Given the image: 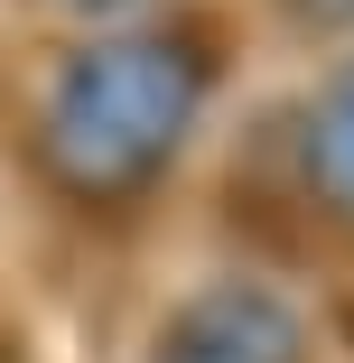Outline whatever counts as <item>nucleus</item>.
Returning a JSON list of instances; mask_svg holds the SVG:
<instances>
[{"instance_id":"f257e3e1","label":"nucleus","mask_w":354,"mask_h":363,"mask_svg":"<svg viewBox=\"0 0 354 363\" xmlns=\"http://www.w3.org/2000/svg\"><path fill=\"white\" fill-rule=\"evenodd\" d=\"M187 94H196V65L177 38L84 47L65 65V84L47 94V168H65L75 196L150 186V168L187 130Z\"/></svg>"},{"instance_id":"7ed1b4c3","label":"nucleus","mask_w":354,"mask_h":363,"mask_svg":"<svg viewBox=\"0 0 354 363\" xmlns=\"http://www.w3.org/2000/svg\"><path fill=\"white\" fill-rule=\"evenodd\" d=\"M308 168H317V186H326L336 205H354V75L326 94V112H317V130H308Z\"/></svg>"},{"instance_id":"f03ea898","label":"nucleus","mask_w":354,"mask_h":363,"mask_svg":"<svg viewBox=\"0 0 354 363\" xmlns=\"http://www.w3.org/2000/svg\"><path fill=\"white\" fill-rule=\"evenodd\" d=\"M159 363H299V335H289V308H270L261 289H215L177 317Z\"/></svg>"}]
</instances>
